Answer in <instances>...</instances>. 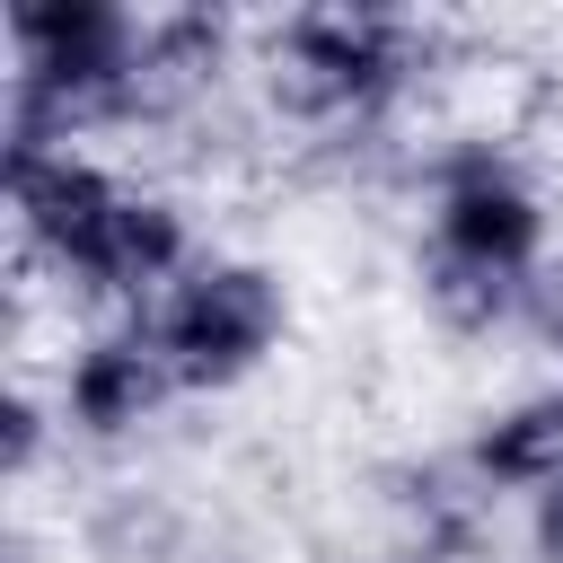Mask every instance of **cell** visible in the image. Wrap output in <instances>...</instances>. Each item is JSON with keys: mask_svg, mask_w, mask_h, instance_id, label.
Here are the masks:
<instances>
[{"mask_svg": "<svg viewBox=\"0 0 563 563\" xmlns=\"http://www.w3.org/2000/svg\"><path fill=\"white\" fill-rule=\"evenodd\" d=\"M176 255H185L176 211H167V202H132V194H123V220H114V238H106V255H97V282L132 290V282H158Z\"/></svg>", "mask_w": 563, "mask_h": 563, "instance_id": "6", "label": "cell"}, {"mask_svg": "<svg viewBox=\"0 0 563 563\" xmlns=\"http://www.w3.org/2000/svg\"><path fill=\"white\" fill-rule=\"evenodd\" d=\"M537 554H545V563H563V475L537 493Z\"/></svg>", "mask_w": 563, "mask_h": 563, "instance_id": "7", "label": "cell"}, {"mask_svg": "<svg viewBox=\"0 0 563 563\" xmlns=\"http://www.w3.org/2000/svg\"><path fill=\"white\" fill-rule=\"evenodd\" d=\"M26 449H35V413L9 405V466H26Z\"/></svg>", "mask_w": 563, "mask_h": 563, "instance_id": "8", "label": "cell"}, {"mask_svg": "<svg viewBox=\"0 0 563 563\" xmlns=\"http://www.w3.org/2000/svg\"><path fill=\"white\" fill-rule=\"evenodd\" d=\"M9 194H18L26 229H35L62 264L97 273V255H106V238H114V220H123V194H114L88 158H70V150L26 158V167H9Z\"/></svg>", "mask_w": 563, "mask_h": 563, "instance_id": "2", "label": "cell"}, {"mask_svg": "<svg viewBox=\"0 0 563 563\" xmlns=\"http://www.w3.org/2000/svg\"><path fill=\"white\" fill-rule=\"evenodd\" d=\"M150 396H158V361L132 352V343H97V352L70 369V413H79L88 431H123V422H141Z\"/></svg>", "mask_w": 563, "mask_h": 563, "instance_id": "4", "label": "cell"}, {"mask_svg": "<svg viewBox=\"0 0 563 563\" xmlns=\"http://www.w3.org/2000/svg\"><path fill=\"white\" fill-rule=\"evenodd\" d=\"M475 466L501 475V484H554V475H563V396H537V405L501 413V422L484 431Z\"/></svg>", "mask_w": 563, "mask_h": 563, "instance_id": "5", "label": "cell"}, {"mask_svg": "<svg viewBox=\"0 0 563 563\" xmlns=\"http://www.w3.org/2000/svg\"><path fill=\"white\" fill-rule=\"evenodd\" d=\"M273 325H282L273 282H264L255 264H211V273H194V282L167 299L158 352H167V369H185V378H238V369L273 343Z\"/></svg>", "mask_w": 563, "mask_h": 563, "instance_id": "1", "label": "cell"}, {"mask_svg": "<svg viewBox=\"0 0 563 563\" xmlns=\"http://www.w3.org/2000/svg\"><path fill=\"white\" fill-rule=\"evenodd\" d=\"M440 238H449V255H457L466 273L501 282V273H519V264L537 255V202H528L501 167H466V176L449 185V202H440Z\"/></svg>", "mask_w": 563, "mask_h": 563, "instance_id": "3", "label": "cell"}]
</instances>
